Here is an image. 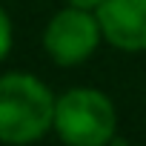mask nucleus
I'll list each match as a JSON object with an SVG mask.
<instances>
[{"label": "nucleus", "mask_w": 146, "mask_h": 146, "mask_svg": "<svg viewBox=\"0 0 146 146\" xmlns=\"http://www.w3.org/2000/svg\"><path fill=\"white\" fill-rule=\"evenodd\" d=\"M54 92L32 72L0 75V143L43 140L54 123Z\"/></svg>", "instance_id": "f257e3e1"}, {"label": "nucleus", "mask_w": 146, "mask_h": 146, "mask_svg": "<svg viewBox=\"0 0 146 146\" xmlns=\"http://www.w3.org/2000/svg\"><path fill=\"white\" fill-rule=\"evenodd\" d=\"M52 132L69 146H106L117 135V109L100 89H66L54 100Z\"/></svg>", "instance_id": "f03ea898"}, {"label": "nucleus", "mask_w": 146, "mask_h": 146, "mask_svg": "<svg viewBox=\"0 0 146 146\" xmlns=\"http://www.w3.org/2000/svg\"><path fill=\"white\" fill-rule=\"evenodd\" d=\"M100 43H103V32H100L98 15L89 9L66 6L54 12L43 26V52L52 63L63 69L86 63Z\"/></svg>", "instance_id": "7ed1b4c3"}, {"label": "nucleus", "mask_w": 146, "mask_h": 146, "mask_svg": "<svg viewBox=\"0 0 146 146\" xmlns=\"http://www.w3.org/2000/svg\"><path fill=\"white\" fill-rule=\"evenodd\" d=\"M103 40L117 52H146V0H103L98 6Z\"/></svg>", "instance_id": "20e7f679"}, {"label": "nucleus", "mask_w": 146, "mask_h": 146, "mask_svg": "<svg viewBox=\"0 0 146 146\" xmlns=\"http://www.w3.org/2000/svg\"><path fill=\"white\" fill-rule=\"evenodd\" d=\"M12 43H15V29H12V17L9 12L0 6V63L6 60V54L12 52Z\"/></svg>", "instance_id": "39448f33"}, {"label": "nucleus", "mask_w": 146, "mask_h": 146, "mask_svg": "<svg viewBox=\"0 0 146 146\" xmlns=\"http://www.w3.org/2000/svg\"><path fill=\"white\" fill-rule=\"evenodd\" d=\"M103 0H66V6H78V9H89V12H98V6Z\"/></svg>", "instance_id": "423d86ee"}]
</instances>
